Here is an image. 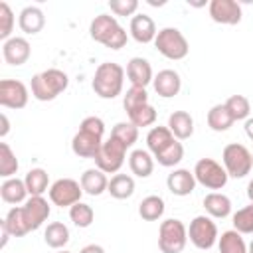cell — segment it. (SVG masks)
Returning a JSON list of instances; mask_svg holds the SVG:
<instances>
[{
    "mask_svg": "<svg viewBox=\"0 0 253 253\" xmlns=\"http://www.w3.org/2000/svg\"><path fill=\"white\" fill-rule=\"evenodd\" d=\"M49 204L43 196H30L24 206H16L8 211V215L2 221V227L12 237H24L30 231H36L43 225V221L49 217Z\"/></svg>",
    "mask_w": 253,
    "mask_h": 253,
    "instance_id": "obj_1",
    "label": "cell"
},
{
    "mask_svg": "<svg viewBox=\"0 0 253 253\" xmlns=\"http://www.w3.org/2000/svg\"><path fill=\"white\" fill-rule=\"evenodd\" d=\"M105 134V123L99 117H85L71 138V150L79 158H95Z\"/></svg>",
    "mask_w": 253,
    "mask_h": 253,
    "instance_id": "obj_2",
    "label": "cell"
},
{
    "mask_svg": "<svg viewBox=\"0 0 253 253\" xmlns=\"http://www.w3.org/2000/svg\"><path fill=\"white\" fill-rule=\"evenodd\" d=\"M123 85H125V69L123 65L115 63V61H103L93 75L91 87L95 91V95H99L101 99H115L123 93Z\"/></svg>",
    "mask_w": 253,
    "mask_h": 253,
    "instance_id": "obj_3",
    "label": "cell"
},
{
    "mask_svg": "<svg viewBox=\"0 0 253 253\" xmlns=\"http://www.w3.org/2000/svg\"><path fill=\"white\" fill-rule=\"evenodd\" d=\"M89 34L95 42L103 43L105 47L109 49H121L126 45V32L125 28L117 22L115 16H109V14H99L91 20V26H89Z\"/></svg>",
    "mask_w": 253,
    "mask_h": 253,
    "instance_id": "obj_4",
    "label": "cell"
},
{
    "mask_svg": "<svg viewBox=\"0 0 253 253\" xmlns=\"http://www.w3.org/2000/svg\"><path fill=\"white\" fill-rule=\"evenodd\" d=\"M67 85H69L67 73L57 67H51V69H45L34 75L30 89L38 101H53L57 95H61L67 89Z\"/></svg>",
    "mask_w": 253,
    "mask_h": 253,
    "instance_id": "obj_5",
    "label": "cell"
},
{
    "mask_svg": "<svg viewBox=\"0 0 253 253\" xmlns=\"http://www.w3.org/2000/svg\"><path fill=\"white\" fill-rule=\"evenodd\" d=\"M154 47L166 59H174V61L184 59L188 55V51H190V43H188L186 36L178 28H162V30H158V34L154 38Z\"/></svg>",
    "mask_w": 253,
    "mask_h": 253,
    "instance_id": "obj_6",
    "label": "cell"
},
{
    "mask_svg": "<svg viewBox=\"0 0 253 253\" xmlns=\"http://www.w3.org/2000/svg\"><path fill=\"white\" fill-rule=\"evenodd\" d=\"M188 243V227L176 219H164L158 227V249L162 253H182Z\"/></svg>",
    "mask_w": 253,
    "mask_h": 253,
    "instance_id": "obj_7",
    "label": "cell"
},
{
    "mask_svg": "<svg viewBox=\"0 0 253 253\" xmlns=\"http://www.w3.org/2000/svg\"><path fill=\"white\" fill-rule=\"evenodd\" d=\"M221 162L231 178H245L253 168V154L239 142H229L221 152Z\"/></svg>",
    "mask_w": 253,
    "mask_h": 253,
    "instance_id": "obj_8",
    "label": "cell"
},
{
    "mask_svg": "<svg viewBox=\"0 0 253 253\" xmlns=\"http://www.w3.org/2000/svg\"><path fill=\"white\" fill-rule=\"evenodd\" d=\"M125 156H126V146L121 140L109 136L107 140H103V144L93 160H95L97 168L103 170L105 174H117L121 170V166L125 164Z\"/></svg>",
    "mask_w": 253,
    "mask_h": 253,
    "instance_id": "obj_9",
    "label": "cell"
},
{
    "mask_svg": "<svg viewBox=\"0 0 253 253\" xmlns=\"http://www.w3.org/2000/svg\"><path fill=\"white\" fill-rule=\"evenodd\" d=\"M188 239L202 251H208L211 249L219 235H217V225L215 221L210 217V215H196L192 221H190V227H188Z\"/></svg>",
    "mask_w": 253,
    "mask_h": 253,
    "instance_id": "obj_10",
    "label": "cell"
},
{
    "mask_svg": "<svg viewBox=\"0 0 253 253\" xmlns=\"http://www.w3.org/2000/svg\"><path fill=\"white\" fill-rule=\"evenodd\" d=\"M194 176H196V182L208 190H221L229 178L225 168L213 158H200L194 166Z\"/></svg>",
    "mask_w": 253,
    "mask_h": 253,
    "instance_id": "obj_11",
    "label": "cell"
},
{
    "mask_svg": "<svg viewBox=\"0 0 253 253\" xmlns=\"http://www.w3.org/2000/svg\"><path fill=\"white\" fill-rule=\"evenodd\" d=\"M81 194L83 188L73 178H59L49 186V200L59 208H71L73 204L81 202Z\"/></svg>",
    "mask_w": 253,
    "mask_h": 253,
    "instance_id": "obj_12",
    "label": "cell"
},
{
    "mask_svg": "<svg viewBox=\"0 0 253 253\" xmlns=\"http://www.w3.org/2000/svg\"><path fill=\"white\" fill-rule=\"evenodd\" d=\"M28 87L18 79L0 81V105L6 109H24L28 105Z\"/></svg>",
    "mask_w": 253,
    "mask_h": 253,
    "instance_id": "obj_13",
    "label": "cell"
},
{
    "mask_svg": "<svg viewBox=\"0 0 253 253\" xmlns=\"http://www.w3.org/2000/svg\"><path fill=\"white\" fill-rule=\"evenodd\" d=\"M208 12L215 24L235 26L241 22V6L235 0H211Z\"/></svg>",
    "mask_w": 253,
    "mask_h": 253,
    "instance_id": "obj_14",
    "label": "cell"
},
{
    "mask_svg": "<svg viewBox=\"0 0 253 253\" xmlns=\"http://www.w3.org/2000/svg\"><path fill=\"white\" fill-rule=\"evenodd\" d=\"M30 53H32V47L26 38L12 36L2 43V55L8 65H24L30 59Z\"/></svg>",
    "mask_w": 253,
    "mask_h": 253,
    "instance_id": "obj_15",
    "label": "cell"
},
{
    "mask_svg": "<svg viewBox=\"0 0 253 253\" xmlns=\"http://www.w3.org/2000/svg\"><path fill=\"white\" fill-rule=\"evenodd\" d=\"M196 184H198V182H196L194 172H190V170H186V168H176V170H172V172L168 174V178H166L168 190H170L174 196H180V198L190 196V194L194 192Z\"/></svg>",
    "mask_w": 253,
    "mask_h": 253,
    "instance_id": "obj_16",
    "label": "cell"
},
{
    "mask_svg": "<svg viewBox=\"0 0 253 253\" xmlns=\"http://www.w3.org/2000/svg\"><path fill=\"white\" fill-rule=\"evenodd\" d=\"M126 77L130 81V87H142L146 89L148 83H152V65L144 57H132L126 63Z\"/></svg>",
    "mask_w": 253,
    "mask_h": 253,
    "instance_id": "obj_17",
    "label": "cell"
},
{
    "mask_svg": "<svg viewBox=\"0 0 253 253\" xmlns=\"http://www.w3.org/2000/svg\"><path fill=\"white\" fill-rule=\"evenodd\" d=\"M152 85H154V91H156L160 97L170 99V97H174V95L180 93V89H182V79H180L178 71H174V69H162V71H158V73L154 75Z\"/></svg>",
    "mask_w": 253,
    "mask_h": 253,
    "instance_id": "obj_18",
    "label": "cell"
},
{
    "mask_svg": "<svg viewBox=\"0 0 253 253\" xmlns=\"http://www.w3.org/2000/svg\"><path fill=\"white\" fill-rule=\"evenodd\" d=\"M128 30H130L132 40L138 42V43H150V42H154V38H156V34H158L154 20H152L150 16H146V14H136V16H132Z\"/></svg>",
    "mask_w": 253,
    "mask_h": 253,
    "instance_id": "obj_19",
    "label": "cell"
},
{
    "mask_svg": "<svg viewBox=\"0 0 253 253\" xmlns=\"http://www.w3.org/2000/svg\"><path fill=\"white\" fill-rule=\"evenodd\" d=\"M178 138L170 132L168 126H152L146 134V146H148V152L156 158L158 154H162L166 148H170Z\"/></svg>",
    "mask_w": 253,
    "mask_h": 253,
    "instance_id": "obj_20",
    "label": "cell"
},
{
    "mask_svg": "<svg viewBox=\"0 0 253 253\" xmlns=\"http://www.w3.org/2000/svg\"><path fill=\"white\" fill-rule=\"evenodd\" d=\"M18 26H20V30L24 34H30V36L42 32L43 26H45V16H43L42 8H38V6H26L20 12V16H18Z\"/></svg>",
    "mask_w": 253,
    "mask_h": 253,
    "instance_id": "obj_21",
    "label": "cell"
},
{
    "mask_svg": "<svg viewBox=\"0 0 253 253\" xmlns=\"http://www.w3.org/2000/svg\"><path fill=\"white\" fill-rule=\"evenodd\" d=\"M81 188L85 194L89 196H101L103 192H107L109 188V180H107V174L99 168H87L83 174H81V180H79Z\"/></svg>",
    "mask_w": 253,
    "mask_h": 253,
    "instance_id": "obj_22",
    "label": "cell"
},
{
    "mask_svg": "<svg viewBox=\"0 0 253 253\" xmlns=\"http://www.w3.org/2000/svg\"><path fill=\"white\" fill-rule=\"evenodd\" d=\"M168 128L178 140H186L194 134V119L188 111H174L168 117Z\"/></svg>",
    "mask_w": 253,
    "mask_h": 253,
    "instance_id": "obj_23",
    "label": "cell"
},
{
    "mask_svg": "<svg viewBox=\"0 0 253 253\" xmlns=\"http://www.w3.org/2000/svg\"><path fill=\"white\" fill-rule=\"evenodd\" d=\"M204 208H206L210 217L223 219V217H227L231 213V200L221 192H210L204 198Z\"/></svg>",
    "mask_w": 253,
    "mask_h": 253,
    "instance_id": "obj_24",
    "label": "cell"
},
{
    "mask_svg": "<svg viewBox=\"0 0 253 253\" xmlns=\"http://www.w3.org/2000/svg\"><path fill=\"white\" fill-rule=\"evenodd\" d=\"M128 166H130V172L138 178H148L154 170V156L148 152V150H142V148H136L130 152L128 156Z\"/></svg>",
    "mask_w": 253,
    "mask_h": 253,
    "instance_id": "obj_25",
    "label": "cell"
},
{
    "mask_svg": "<svg viewBox=\"0 0 253 253\" xmlns=\"http://www.w3.org/2000/svg\"><path fill=\"white\" fill-rule=\"evenodd\" d=\"M0 196L6 204H14V206L26 202V196H28L26 182L20 178H6L0 186Z\"/></svg>",
    "mask_w": 253,
    "mask_h": 253,
    "instance_id": "obj_26",
    "label": "cell"
},
{
    "mask_svg": "<svg viewBox=\"0 0 253 253\" xmlns=\"http://www.w3.org/2000/svg\"><path fill=\"white\" fill-rule=\"evenodd\" d=\"M233 123H235V121H233V117H231V113L227 111L225 105H213V107L208 111V126H210L211 130H215V132H225V130H229Z\"/></svg>",
    "mask_w": 253,
    "mask_h": 253,
    "instance_id": "obj_27",
    "label": "cell"
},
{
    "mask_svg": "<svg viewBox=\"0 0 253 253\" xmlns=\"http://www.w3.org/2000/svg\"><path fill=\"white\" fill-rule=\"evenodd\" d=\"M107 192L115 198V200H126L134 194V180L128 174H115L109 180V188Z\"/></svg>",
    "mask_w": 253,
    "mask_h": 253,
    "instance_id": "obj_28",
    "label": "cell"
},
{
    "mask_svg": "<svg viewBox=\"0 0 253 253\" xmlns=\"http://www.w3.org/2000/svg\"><path fill=\"white\" fill-rule=\"evenodd\" d=\"M164 200L160 196H146L140 204H138V215L144 219V221H156L164 215Z\"/></svg>",
    "mask_w": 253,
    "mask_h": 253,
    "instance_id": "obj_29",
    "label": "cell"
},
{
    "mask_svg": "<svg viewBox=\"0 0 253 253\" xmlns=\"http://www.w3.org/2000/svg\"><path fill=\"white\" fill-rule=\"evenodd\" d=\"M43 239L45 243L51 247V249H63L69 241V229L65 223L61 221H51L47 227H45V233H43Z\"/></svg>",
    "mask_w": 253,
    "mask_h": 253,
    "instance_id": "obj_30",
    "label": "cell"
},
{
    "mask_svg": "<svg viewBox=\"0 0 253 253\" xmlns=\"http://www.w3.org/2000/svg\"><path fill=\"white\" fill-rule=\"evenodd\" d=\"M24 182H26V188H28L30 196H42L47 190L49 174L43 168H32V170H28Z\"/></svg>",
    "mask_w": 253,
    "mask_h": 253,
    "instance_id": "obj_31",
    "label": "cell"
},
{
    "mask_svg": "<svg viewBox=\"0 0 253 253\" xmlns=\"http://www.w3.org/2000/svg\"><path fill=\"white\" fill-rule=\"evenodd\" d=\"M217 247H219V253H247V245L241 233L235 229L223 231L221 237L217 239Z\"/></svg>",
    "mask_w": 253,
    "mask_h": 253,
    "instance_id": "obj_32",
    "label": "cell"
},
{
    "mask_svg": "<svg viewBox=\"0 0 253 253\" xmlns=\"http://www.w3.org/2000/svg\"><path fill=\"white\" fill-rule=\"evenodd\" d=\"M18 168H20V164H18V158H16L14 150L10 148V144L0 142V176L2 178H14Z\"/></svg>",
    "mask_w": 253,
    "mask_h": 253,
    "instance_id": "obj_33",
    "label": "cell"
},
{
    "mask_svg": "<svg viewBox=\"0 0 253 253\" xmlns=\"http://www.w3.org/2000/svg\"><path fill=\"white\" fill-rule=\"evenodd\" d=\"M227 111L231 113L233 121H247L249 119V113H251V103L245 95H231L225 103Z\"/></svg>",
    "mask_w": 253,
    "mask_h": 253,
    "instance_id": "obj_34",
    "label": "cell"
},
{
    "mask_svg": "<svg viewBox=\"0 0 253 253\" xmlns=\"http://www.w3.org/2000/svg\"><path fill=\"white\" fill-rule=\"evenodd\" d=\"M111 136L117 138V140H121L126 148H130L136 142V138H138V126H134L130 121H121V123H117L113 126Z\"/></svg>",
    "mask_w": 253,
    "mask_h": 253,
    "instance_id": "obj_35",
    "label": "cell"
},
{
    "mask_svg": "<svg viewBox=\"0 0 253 253\" xmlns=\"http://www.w3.org/2000/svg\"><path fill=\"white\" fill-rule=\"evenodd\" d=\"M128 115V121L134 125V126H150V125H154L156 123V109L150 105V103H146V105H142V107H136V109H132V111H128L126 113Z\"/></svg>",
    "mask_w": 253,
    "mask_h": 253,
    "instance_id": "obj_36",
    "label": "cell"
},
{
    "mask_svg": "<svg viewBox=\"0 0 253 253\" xmlns=\"http://www.w3.org/2000/svg\"><path fill=\"white\" fill-rule=\"evenodd\" d=\"M69 219L77 225V227H89L95 219V211L89 204H83V202H77L69 208Z\"/></svg>",
    "mask_w": 253,
    "mask_h": 253,
    "instance_id": "obj_37",
    "label": "cell"
},
{
    "mask_svg": "<svg viewBox=\"0 0 253 253\" xmlns=\"http://www.w3.org/2000/svg\"><path fill=\"white\" fill-rule=\"evenodd\" d=\"M233 221V229L239 231L241 235H249L253 233V202L241 210H237L231 217Z\"/></svg>",
    "mask_w": 253,
    "mask_h": 253,
    "instance_id": "obj_38",
    "label": "cell"
},
{
    "mask_svg": "<svg viewBox=\"0 0 253 253\" xmlns=\"http://www.w3.org/2000/svg\"><path fill=\"white\" fill-rule=\"evenodd\" d=\"M184 158V146L180 140H176L170 148H166L162 154H158L154 160L160 164V166H166V168H172L176 164H180V160Z\"/></svg>",
    "mask_w": 253,
    "mask_h": 253,
    "instance_id": "obj_39",
    "label": "cell"
},
{
    "mask_svg": "<svg viewBox=\"0 0 253 253\" xmlns=\"http://www.w3.org/2000/svg\"><path fill=\"white\" fill-rule=\"evenodd\" d=\"M146 103H148V93L142 87H130L125 93V97H123V107H125L126 113L132 111V109H136V107H142Z\"/></svg>",
    "mask_w": 253,
    "mask_h": 253,
    "instance_id": "obj_40",
    "label": "cell"
},
{
    "mask_svg": "<svg viewBox=\"0 0 253 253\" xmlns=\"http://www.w3.org/2000/svg\"><path fill=\"white\" fill-rule=\"evenodd\" d=\"M14 12L6 2H0V40L6 42L12 38V30H14Z\"/></svg>",
    "mask_w": 253,
    "mask_h": 253,
    "instance_id": "obj_41",
    "label": "cell"
},
{
    "mask_svg": "<svg viewBox=\"0 0 253 253\" xmlns=\"http://www.w3.org/2000/svg\"><path fill=\"white\" fill-rule=\"evenodd\" d=\"M109 8L117 16H132L138 10V2L136 0H111Z\"/></svg>",
    "mask_w": 253,
    "mask_h": 253,
    "instance_id": "obj_42",
    "label": "cell"
},
{
    "mask_svg": "<svg viewBox=\"0 0 253 253\" xmlns=\"http://www.w3.org/2000/svg\"><path fill=\"white\" fill-rule=\"evenodd\" d=\"M79 253H105V249L101 245H97V243H91V245H85Z\"/></svg>",
    "mask_w": 253,
    "mask_h": 253,
    "instance_id": "obj_43",
    "label": "cell"
},
{
    "mask_svg": "<svg viewBox=\"0 0 253 253\" xmlns=\"http://www.w3.org/2000/svg\"><path fill=\"white\" fill-rule=\"evenodd\" d=\"M0 121H2V128H0V136H6L8 134V130H10V123H8V117L2 113L0 115Z\"/></svg>",
    "mask_w": 253,
    "mask_h": 253,
    "instance_id": "obj_44",
    "label": "cell"
},
{
    "mask_svg": "<svg viewBox=\"0 0 253 253\" xmlns=\"http://www.w3.org/2000/svg\"><path fill=\"white\" fill-rule=\"evenodd\" d=\"M245 134H247V138L249 140H253V117H249L247 121H245Z\"/></svg>",
    "mask_w": 253,
    "mask_h": 253,
    "instance_id": "obj_45",
    "label": "cell"
},
{
    "mask_svg": "<svg viewBox=\"0 0 253 253\" xmlns=\"http://www.w3.org/2000/svg\"><path fill=\"white\" fill-rule=\"evenodd\" d=\"M247 198L253 202V180H249V184H247Z\"/></svg>",
    "mask_w": 253,
    "mask_h": 253,
    "instance_id": "obj_46",
    "label": "cell"
},
{
    "mask_svg": "<svg viewBox=\"0 0 253 253\" xmlns=\"http://www.w3.org/2000/svg\"><path fill=\"white\" fill-rule=\"evenodd\" d=\"M247 253H253V241L247 245Z\"/></svg>",
    "mask_w": 253,
    "mask_h": 253,
    "instance_id": "obj_47",
    "label": "cell"
},
{
    "mask_svg": "<svg viewBox=\"0 0 253 253\" xmlns=\"http://www.w3.org/2000/svg\"><path fill=\"white\" fill-rule=\"evenodd\" d=\"M57 253H71V251H65V249H59Z\"/></svg>",
    "mask_w": 253,
    "mask_h": 253,
    "instance_id": "obj_48",
    "label": "cell"
}]
</instances>
